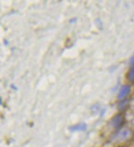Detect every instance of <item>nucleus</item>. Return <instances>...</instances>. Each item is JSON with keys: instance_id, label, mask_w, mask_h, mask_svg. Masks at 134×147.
Returning <instances> with one entry per match:
<instances>
[{"instance_id": "nucleus-3", "label": "nucleus", "mask_w": 134, "mask_h": 147, "mask_svg": "<svg viewBox=\"0 0 134 147\" xmlns=\"http://www.w3.org/2000/svg\"><path fill=\"white\" fill-rule=\"evenodd\" d=\"M111 123L113 125L114 128H119L123 123V117L121 114H118L112 119Z\"/></svg>"}, {"instance_id": "nucleus-4", "label": "nucleus", "mask_w": 134, "mask_h": 147, "mask_svg": "<svg viewBox=\"0 0 134 147\" xmlns=\"http://www.w3.org/2000/svg\"><path fill=\"white\" fill-rule=\"evenodd\" d=\"M86 124L85 123H79L78 125H75L74 126H71L70 130L72 131H82L86 130Z\"/></svg>"}, {"instance_id": "nucleus-1", "label": "nucleus", "mask_w": 134, "mask_h": 147, "mask_svg": "<svg viewBox=\"0 0 134 147\" xmlns=\"http://www.w3.org/2000/svg\"><path fill=\"white\" fill-rule=\"evenodd\" d=\"M133 136L132 131L127 128H123L118 130L117 133L111 138V140L114 143H121L125 142L130 139Z\"/></svg>"}, {"instance_id": "nucleus-8", "label": "nucleus", "mask_w": 134, "mask_h": 147, "mask_svg": "<svg viewBox=\"0 0 134 147\" xmlns=\"http://www.w3.org/2000/svg\"><path fill=\"white\" fill-rule=\"evenodd\" d=\"M131 107H132V109L134 111V99L132 101V102H131Z\"/></svg>"}, {"instance_id": "nucleus-6", "label": "nucleus", "mask_w": 134, "mask_h": 147, "mask_svg": "<svg viewBox=\"0 0 134 147\" xmlns=\"http://www.w3.org/2000/svg\"><path fill=\"white\" fill-rule=\"evenodd\" d=\"M127 104V101H123H123H121L120 102V104H119V109L120 110H123V109H124V107H126V105Z\"/></svg>"}, {"instance_id": "nucleus-2", "label": "nucleus", "mask_w": 134, "mask_h": 147, "mask_svg": "<svg viewBox=\"0 0 134 147\" xmlns=\"http://www.w3.org/2000/svg\"><path fill=\"white\" fill-rule=\"evenodd\" d=\"M130 91H131V86H123L121 87L119 92H118V99H119V100H123V99H125V97L129 94Z\"/></svg>"}, {"instance_id": "nucleus-7", "label": "nucleus", "mask_w": 134, "mask_h": 147, "mask_svg": "<svg viewBox=\"0 0 134 147\" xmlns=\"http://www.w3.org/2000/svg\"><path fill=\"white\" fill-rule=\"evenodd\" d=\"M130 63L133 65V64H134V55L131 57V59H130Z\"/></svg>"}, {"instance_id": "nucleus-5", "label": "nucleus", "mask_w": 134, "mask_h": 147, "mask_svg": "<svg viewBox=\"0 0 134 147\" xmlns=\"http://www.w3.org/2000/svg\"><path fill=\"white\" fill-rule=\"evenodd\" d=\"M127 78L130 82L134 83V64L132 65V67H130V69L128 71L127 75Z\"/></svg>"}]
</instances>
